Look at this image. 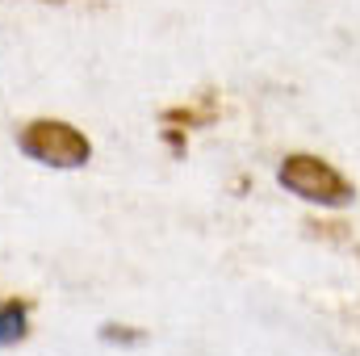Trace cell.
<instances>
[{"instance_id":"7a4b0ae2","label":"cell","mask_w":360,"mask_h":356,"mask_svg":"<svg viewBox=\"0 0 360 356\" xmlns=\"http://www.w3.org/2000/svg\"><path fill=\"white\" fill-rule=\"evenodd\" d=\"M21 151L46 168H84L92 160V143L68 122H55V117H38L21 130Z\"/></svg>"},{"instance_id":"277c9868","label":"cell","mask_w":360,"mask_h":356,"mask_svg":"<svg viewBox=\"0 0 360 356\" xmlns=\"http://www.w3.org/2000/svg\"><path fill=\"white\" fill-rule=\"evenodd\" d=\"M101 340H105V344H139L143 331H130V327H101Z\"/></svg>"},{"instance_id":"3957f363","label":"cell","mask_w":360,"mask_h":356,"mask_svg":"<svg viewBox=\"0 0 360 356\" xmlns=\"http://www.w3.org/2000/svg\"><path fill=\"white\" fill-rule=\"evenodd\" d=\"M25 310H30L25 302H4L0 306V348H8L25 336Z\"/></svg>"},{"instance_id":"6da1fadb","label":"cell","mask_w":360,"mask_h":356,"mask_svg":"<svg viewBox=\"0 0 360 356\" xmlns=\"http://www.w3.org/2000/svg\"><path fill=\"white\" fill-rule=\"evenodd\" d=\"M276 180H281V189H289L293 197H302V201H310V205H327V210H340V205H348V201L356 197L352 180L344 177L340 168H331L327 160L306 155V151L285 155Z\"/></svg>"}]
</instances>
